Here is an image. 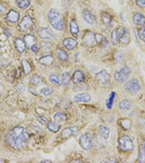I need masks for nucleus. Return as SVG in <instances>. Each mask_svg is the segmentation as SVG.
Returning a JSON list of instances; mask_svg holds the SVG:
<instances>
[{
	"label": "nucleus",
	"mask_w": 145,
	"mask_h": 163,
	"mask_svg": "<svg viewBox=\"0 0 145 163\" xmlns=\"http://www.w3.org/2000/svg\"><path fill=\"white\" fill-rule=\"evenodd\" d=\"M96 78L101 84L107 85L110 83V76L106 70H102L96 74Z\"/></svg>",
	"instance_id": "obj_10"
},
{
	"label": "nucleus",
	"mask_w": 145,
	"mask_h": 163,
	"mask_svg": "<svg viewBox=\"0 0 145 163\" xmlns=\"http://www.w3.org/2000/svg\"><path fill=\"white\" fill-rule=\"evenodd\" d=\"M54 120H55L56 123H60V122H64L66 121V116L63 113L57 112L54 115Z\"/></svg>",
	"instance_id": "obj_29"
},
{
	"label": "nucleus",
	"mask_w": 145,
	"mask_h": 163,
	"mask_svg": "<svg viewBox=\"0 0 145 163\" xmlns=\"http://www.w3.org/2000/svg\"><path fill=\"white\" fill-rule=\"evenodd\" d=\"M138 34L141 39L145 42V28H142L138 30Z\"/></svg>",
	"instance_id": "obj_36"
},
{
	"label": "nucleus",
	"mask_w": 145,
	"mask_h": 163,
	"mask_svg": "<svg viewBox=\"0 0 145 163\" xmlns=\"http://www.w3.org/2000/svg\"><path fill=\"white\" fill-rule=\"evenodd\" d=\"M130 74H131V70L127 66H124V67L121 68L120 70H117L114 74L115 80L118 82L123 83L125 82L128 80V78H129Z\"/></svg>",
	"instance_id": "obj_3"
},
{
	"label": "nucleus",
	"mask_w": 145,
	"mask_h": 163,
	"mask_svg": "<svg viewBox=\"0 0 145 163\" xmlns=\"http://www.w3.org/2000/svg\"><path fill=\"white\" fill-rule=\"evenodd\" d=\"M91 100V96L86 93L79 94L75 96L74 101L75 102H88Z\"/></svg>",
	"instance_id": "obj_16"
},
{
	"label": "nucleus",
	"mask_w": 145,
	"mask_h": 163,
	"mask_svg": "<svg viewBox=\"0 0 145 163\" xmlns=\"http://www.w3.org/2000/svg\"><path fill=\"white\" fill-rule=\"evenodd\" d=\"M37 33L40 38L43 39H52L55 37L52 31L49 28H42L37 31Z\"/></svg>",
	"instance_id": "obj_11"
},
{
	"label": "nucleus",
	"mask_w": 145,
	"mask_h": 163,
	"mask_svg": "<svg viewBox=\"0 0 145 163\" xmlns=\"http://www.w3.org/2000/svg\"><path fill=\"white\" fill-rule=\"evenodd\" d=\"M5 11H6L5 7H4L2 5H1V4H0V14L5 13Z\"/></svg>",
	"instance_id": "obj_41"
},
{
	"label": "nucleus",
	"mask_w": 145,
	"mask_h": 163,
	"mask_svg": "<svg viewBox=\"0 0 145 163\" xmlns=\"http://www.w3.org/2000/svg\"><path fill=\"white\" fill-rule=\"evenodd\" d=\"M83 42L86 46H92L97 44L96 34L92 31L86 32L83 37Z\"/></svg>",
	"instance_id": "obj_9"
},
{
	"label": "nucleus",
	"mask_w": 145,
	"mask_h": 163,
	"mask_svg": "<svg viewBox=\"0 0 145 163\" xmlns=\"http://www.w3.org/2000/svg\"><path fill=\"white\" fill-rule=\"evenodd\" d=\"M22 65L23 68V70H24L25 74H29V73L31 72L32 68L30 64L28 63V61L26 60H23L22 61Z\"/></svg>",
	"instance_id": "obj_32"
},
{
	"label": "nucleus",
	"mask_w": 145,
	"mask_h": 163,
	"mask_svg": "<svg viewBox=\"0 0 145 163\" xmlns=\"http://www.w3.org/2000/svg\"><path fill=\"white\" fill-rule=\"evenodd\" d=\"M79 143L81 147L85 150H88L92 147V139L89 134H83L80 137Z\"/></svg>",
	"instance_id": "obj_7"
},
{
	"label": "nucleus",
	"mask_w": 145,
	"mask_h": 163,
	"mask_svg": "<svg viewBox=\"0 0 145 163\" xmlns=\"http://www.w3.org/2000/svg\"><path fill=\"white\" fill-rule=\"evenodd\" d=\"M70 75L69 73L66 72L64 73H62V83L64 86H67L68 84L69 81H70Z\"/></svg>",
	"instance_id": "obj_31"
},
{
	"label": "nucleus",
	"mask_w": 145,
	"mask_h": 163,
	"mask_svg": "<svg viewBox=\"0 0 145 163\" xmlns=\"http://www.w3.org/2000/svg\"><path fill=\"white\" fill-rule=\"evenodd\" d=\"M47 128L52 132L57 133L60 130V124H57V123H56V122H48V123H47Z\"/></svg>",
	"instance_id": "obj_22"
},
{
	"label": "nucleus",
	"mask_w": 145,
	"mask_h": 163,
	"mask_svg": "<svg viewBox=\"0 0 145 163\" xmlns=\"http://www.w3.org/2000/svg\"><path fill=\"white\" fill-rule=\"evenodd\" d=\"M24 42L26 47L29 48V47L33 46V44L35 42V38L31 34H27L24 36Z\"/></svg>",
	"instance_id": "obj_21"
},
{
	"label": "nucleus",
	"mask_w": 145,
	"mask_h": 163,
	"mask_svg": "<svg viewBox=\"0 0 145 163\" xmlns=\"http://www.w3.org/2000/svg\"><path fill=\"white\" fill-rule=\"evenodd\" d=\"M115 95H116L115 92H112L111 94H110V98L108 99L107 101V103H106V106H107V107L108 109H111L112 108V104H113Z\"/></svg>",
	"instance_id": "obj_33"
},
{
	"label": "nucleus",
	"mask_w": 145,
	"mask_h": 163,
	"mask_svg": "<svg viewBox=\"0 0 145 163\" xmlns=\"http://www.w3.org/2000/svg\"><path fill=\"white\" fill-rule=\"evenodd\" d=\"M82 15H83L84 19L85 20V21L88 24L92 25L94 24L95 22V18L94 16L93 15V14L89 10H84L83 12H82Z\"/></svg>",
	"instance_id": "obj_15"
},
{
	"label": "nucleus",
	"mask_w": 145,
	"mask_h": 163,
	"mask_svg": "<svg viewBox=\"0 0 145 163\" xmlns=\"http://www.w3.org/2000/svg\"><path fill=\"white\" fill-rule=\"evenodd\" d=\"M116 31L118 42L122 43V44H128L129 42L130 36L126 29H124V28L116 29Z\"/></svg>",
	"instance_id": "obj_5"
},
{
	"label": "nucleus",
	"mask_w": 145,
	"mask_h": 163,
	"mask_svg": "<svg viewBox=\"0 0 145 163\" xmlns=\"http://www.w3.org/2000/svg\"><path fill=\"white\" fill-rule=\"evenodd\" d=\"M119 146L123 152H129L134 149V143L129 136H123L119 139Z\"/></svg>",
	"instance_id": "obj_4"
},
{
	"label": "nucleus",
	"mask_w": 145,
	"mask_h": 163,
	"mask_svg": "<svg viewBox=\"0 0 145 163\" xmlns=\"http://www.w3.org/2000/svg\"><path fill=\"white\" fill-rule=\"evenodd\" d=\"M124 89L125 91L130 92V93H137L140 89V85L137 80L132 79V80L128 81L124 86Z\"/></svg>",
	"instance_id": "obj_8"
},
{
	"label": "nucleus",
	"mask_w": 145,
	"mask_h": 163,
	"mask_svg": "<svg viewBox=\"0 0 145 163\" xmlns=\"http://www.w3.org/2000/svg\"><path fill=\"white\" fill-rule=\"evenodd\" d=\"M74 130H75V128H67V129H65L63 131H62V136L63 137H68L69 136H70V135H73L74 134L73 133H74Z\"/></svg>",
	"instance_id": "obj_34"
},
{
	"label": "nucleus",
	"mask_w": 145,
	"mask_h": 163,
	"mask_svg": "<svg viewBox=\"0 0 145 163\" xmlns=\"http://www.w3.org/2000/svg\"><path fill=\"white\" fill-rule=\"evenodd\" d=\"M102 20L103 23L106 26H110L112 22V17L107 12H103L102 15Z\"/></svg>",
	"instance_id": "obj_24"
},
{
	"label": "nucleus",
	"mask_w": 145,
	"mask_h": 163,
	"mask_svg": "<svg viewBox=\"0 0 145 163\" xmlns=\"http://www.w3.org/2000/svg\"><path fill=\"white\" fill-rule=\"evenodd\" d=\"M15 46H16L17 50L18 51V52L20 53H23L25 51V47H26L24 41L20 39V38H17L15 40Z\"/></svg>",
	"instance_id": "obj_19"
},
{
	"label": "nucleus",
	"mask_w": 145,
	"mask_h": 163,
	"mask_svg": "<svg viewBox=\"0 0 145 163\" xmlns=\"http://www.w3.org/2000/svg\"><path fill=\"white\" fill-rule=\"evenodd\" d=\"M20 18V14L18 12L14 10H11L7 14L6 16V20L7 22L11 23H15L18 22Z\"/></svg>",
	"instance_id": "obj_12"
},
{
	"label": "nucleus",
	"mask_w": 145,
	"mask_h": 163,
	"mask_svg": "<svg viewBox=\"0 0 145 163\" xmlns=\"http://www.w3.org/2000/svg\"><path fill=\"white\" fill-rule=\"evenodd\" d=\"M100 136L102 137L104 139H107L109 137L110 134V129L109 128L106 127V126H100L99 129Z\"/></svg>",
	"instance_id": "obj_25"
},
{
	"label": "nucleus",
	"mask_w": 145,
	"mask_h": 163,
	"mask_svg": "<svg viewBox=\"0 0 145 163\" xmlns=\"http://www.w3.org/2000/svg\"><path fill=\"white\" fill-rule=\"evenodd\" d=\"M57 56L59 59L62 61H67L68 59V55L66 51L62 50L61 49H57Z\"/></svg>",
	"instance_id": "obj_23"
},
{
	"label": "nucleus",
	"mask_w": 145,
	"mask_h": 163,
	"mask_svg": "<svg viewBox=\"0 0 145 163\" xmlns=\"http://www.w3.org/2000/svg\"><path fill=\"white\" fill-rule=\"evenodd\" d=\"M78 43L75 39L72 38H67L63 41V46L68 50H73L77 46Z\"/></svg>",
	"instance_id": "obj_13"
},
{
	"label": "nucleus",
	"mask_w": 145,
	"mask_h": 163,
	"mask_svg": "<svg viewBox=\"0 0 145 163\" xmlns=\"http://www.w3.org/2000/svg\"><path fill=\"white\" fill-rule=\"evenodd\" d=\"M84 78H85V75H84V73L81 70H78L73 73L72 80L74 83H79L84 81Z\"/></svg>",
	"instance_id": "obj_14"
},
{
	"label": "nucleus",
	"mask_w": 145,
	"mask_h": 163,
	"mask_svg": "<svg viewBox=\"0 0 145 163\" xmlns=\"http://www.w3.org/2000/svg\"><path fill=\"white\" fill-rule=\"evenodd\" d=\"M4 162V160H2V159L0 158V162Z\"/></svg>",
	"instance_id": "obj_43"
},
{
	"label": "nucleus",
	"mask_w": 145,
	"mask_h": 163,
	"mask_svg": "<svg viewBox=\"0 0 145 163\" xmlns=\"http://www.w3.org/2000/svg\"><path fill=\"white\" fill-rule=\"evenodd\" d=\"M53 62H54V58L52 56H51V55H45V56L42 57L39 59V63L41 65H46V66L51 65L53 63Z\"/></svg>",
	"instance_id": "obj_18"
},
{
	"label": "nucleus",
	"mask_w": 145,
	"mask_h": 163,
	"mask_svg": "<svg viewBox=\"0 0 145 163\" xmlns=\"http://www.w3.org/2000/svg\"><path fill=\"white\" fill-rule=\"evenodd\" d=\"M142 145H143V147H144V149H145V142H144V143H143V144H142Z\"/></svg>",
	"instance_id": "obj_44"
},
{
	"label": "nucleus",
	"mask_w": 145,
	"mask_h": 163,
	"mask_svg": "<svg viewBox=\"0 0 145 163\" xmlns=\"http://www.w3.org/2000/svg\"><path fill=\"white\" fill-rule=\"evenodd\" d=\"M133 20L135 25L142 26V25H144L145 23V17L142 14L139 13V12H137V13L134 15Z\"/></svg>",
	"instance_id": "obj_17"
},
{
	"label": "nucleus",
	"mask_w": 145,
	"mask_h": 163,
	"mask_svg": "<svg viewBox=\"0 0 145 163\" xmlns=\"http://www.w3.org/2000/svg\"><path fill=\"white\" fill-rule=\"evenodd\" d=\"M49 81H50L53 84L57 86H60L62 84V81L60 80L57 75L55 73H52L50 75V76H49Z\"/></svg>",
	"instance_id": "obj_26"
},
{
	"label": "nucleus",
	"mask_w": 145,
	"mask_h": 163,
	"mask_svg": "<svg viewBox=\"0 0 145 163\" xmlns=\"http://www.w3.org/2000/svg\"><path fill=\"white\" fill-rule=\"evenodd\" d=\"M17 5L20 9H26L30 5V0H16Z\"/></svg>",
	"instance_id": "obj_27"
},
{
	"label": "nucleus",
	"mask_w": 145,
	"mask_h": 163,
	"mask_svg": "<svg viewBox=\"0 0 145 163\" xmlns=\"http://www.w3.org/2000/svg\"><path fill=\"white\" fill-rule=\"evenodd\" d=\"M31 50L32 51H34V53H36L38 51V46L36 44H34L33 46H31Z\"/></svg>",
	"instance_id": "obj_40"
},
{
	"label": "nucleus",
	"mask_w": 145,
	"mask_h": 163,
	"mask_svg": "<svg viewBox=\"0 0 145 163\" xmlns=\"http://www.w3.org/2000/svg\"><path fill=\"white\" fill-rule=\"evenodd\" d=\"M33 25H34V23L31 18L30 16L27 15L25 16L24 18H23V20H21V22L19 23L18 28L20 31L25 32L29 31V30L31 29V28H33Z\"/></svg>",
	"instance_id": "obj_6"
},
{
	"label": "nucleus",
	"mask_w": 145,
	"mask_h": 163,
	"mask_svg": "<svg viewBox=\"0 0 145 163\" xmlns=\"http://www.w3.org/2000/svg\"><path fill=\"white\" fill-rule=\"evenodd\" d=\"M141 127L143 130H145V119H141V121L139 122Z\"/></svg>",
	"instance_id": "obj_39"
},
{
	"label": "nucleus",
	"mask_w": 145,
	"mask_h": 163,
	"mask_svg": "<svg viewBox=\"0 0 145 163\" xmlns=\"http://www.w3.org/2000/svg\"><path fill=\"white\" fill-rule=\"evenodd\" d=\"M29 134L23 127L17 126L10 130L6 136L7 144L15 149H21L26 145Z\"/></svg>",
	"instance_id": "obj_1"
},
{
	"label": "nucleus",
	"mask_w": 145,
	"mask_h": 163,
	"mask_svg": "<svg viewBox=\"0 0 145 163\" xmlns=\"http://www.w3.org/2000/svg\"><path fill=\"white\" fill-rule=\"evenodd\" d=\"M136 5L140 7H145V0H136Z\"/></svg>",
	"instance_id": "obj_38"
},
{
	"label": "nucleus",
	"mask_w": 145,
	"mask_h": 163,
	"mask_svg": "<svg viewBox=\"0 0 145 163\" xmlns=\"http://www.w3.org/2000/svg\"><path fill=\"white\" fill-rule=\"evenodd\" d=\"M52 89H49V88H44V89H42V90H41V93H42L43 95H44V96L50 95V94H52Z\"/></svg>",
	"instance_id": "obj_37"
},
{
	"label": "nucleus",
	"mask_w": 145,
	"mask_h": 163,
	"mask_svg": "<svg viewBox=\"0 0 145 163\" xmlns=\"http://www.w3.org/2000/svg\"><path fill=\"white\" fill-rule=\"evenodd\" d=\"M41 162H51L49 160H43Z\"/></svg>",
	"instance_id": "obj_42"
},
{
	"label": "nucleus",
	"mask_w": 145,
	"mask_h": 163,
	"mask_svg": "<svg viewBox=\"0 0 145 163\" xmlns=\"http://www.w3.org/2000/svg\"><path fill=\"white\" fill-rule=\"evenodd\" d=\"M48 18L52 26L57 31L65 29V23L60 12L56 9H51L48 12Z\"/></svg>",
	"instance_id": "obj_2"
},
{
	"label": "nucleus",
	"mask_w": 145,
	"mask_h": 163,
	"mask_svg": "<svg viewBox=\"0 0 145 163\" xmlns=\"http://www.w3.org/2000/svg\"><path fill=\"white\" fill-rule=\"evenodd\" d=\"M131 107V104L129 101L128 100H123L119 104V109L120 110H129Z\"/></svg>",
	"instance_id": "obj_28"
},
{
	"label": "nucleus",
	"mask_w": 145,
	"mask_h": 163,
	"mask_svg": "<svg viewBox=\"0 0 145 163\" xmlns=\"http://www.w3.org/2000/svg\"><path fill=\"white\" fill-rule=\"evenodd\" d=\"M70 33H72L73 36L76 37L79 32V25H78L77 22L75 20H70Z\"/></svg>",
	"instance_id": "obj_20"
},
{
	"label": "nucleus",
	"mask_w": 145,
	"mask_h": 163,
	"mask_svg": "<svg viewBox=\"0 0 145 163\" xmlns=\"http://www.w3.org/2000/svg\"><path fill=\"white\" fill-rule=\"evenodd\" d=\"M36 119L38 120V121L42 124H47L48 123V119L46 117L42 116V115H38L36 116Z\"/></svg>",
	"instance_id": "obj_35"
},
{
	"label": "nucleus",
	"mask_w": 145,
	"mask_h": 163,
	"mask_svg": "<svg viewBox=\"0 0 145 163\" xmlns=\"http://www.w3.org/2000/svg\"><path fill=\"white\" fill-rule=\"evenodd\" d=\"M31 83L34 85L39 86L43 83V79L42 78V77H40L39 76H36V75H35V76L31 78Z\"/></svg>",
	"instance_id": "obj_30"
}]
</instances>
